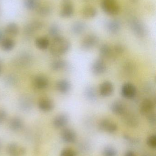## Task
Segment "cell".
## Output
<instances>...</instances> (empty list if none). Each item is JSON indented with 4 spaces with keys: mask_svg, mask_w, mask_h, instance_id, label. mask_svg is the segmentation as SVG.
I'll return each instance as SVG.
<instances>
[{
    "mask_svg": "<svg viewBox=\"0 0 156 156\" xmlns=\"http://www.w3.org/2000/svg\"><path fill=\"white\" fill-rule=\"evenodd\" d=\"M70 48L71 44L69 41L60 36L53 38L50 44V53L55 56H60L67 53Z\"/></svg>",
    "mask_w": 156,
    "mask_h": 156,
    "instance_id": "1",
    "label": "cell"
},
{
    "mask_svg": "<svg viewBox=\"0 0 156 156\" xmlns=\"http://www.w3.org/2000/svg\"><path fill=\"white\" fill-rule=\"evenodd\" d=\"M101 5L103 10L109 15H116L120 11V6L116 0H102Z\"/></svg>",
    "mask_w": 156,
    "mask_h": 156,
    "instance_id": "2",
    "label": "cell"
},
{
    "mask_svg": "<svg viewBox=\"0 0 156 156\" xmlns=\"http://www.w3.org/2000/svg\"><path fill=\"white\" fill-rule=\"evenodd\" d=\"M131 30L136 36L140 37H144L147 34L145 27L139 19L133 18L129 22Z\"/></svg>",
    "mask_w": 156,
    "mask_h": 156,
    "instance_id": "3",
    "label": "cell"
},
{
    "mask_svg": "<svg viewBox=\"0 0 156 156\" xmlns=\"http://www.w3.org/2000/svg\"><path fill=\"white\" fill-rule=\"evenodd\" d=\"M99 129L108 133H113L117 131L118 126L113 121L108 119H103L99 122Z\"/></svg>",
    "mask_w": 156,
    "mask_h": 156,
    "instance_id": "4",
    "label": "cell"
},
{
    "mask_svg": "<svg viewBox=\"0 0 156 156\" xmlns=\"http://www.w3.org/2000/svg\"><path fill=\"white\" fill-rule=\"evenodd\" d=\"M99 42V37L94 34L88 35L82 41L81 48L84 50H89L93 48Z\"/></svg>",
    "mask_w": 156,
    "mask_h": 156,
    "instance_id": "5",
    "label": "cell"
},
{
    "mask_svg": "<svg viewBox=\"0 0 156 156\" xmlns=\"http://www.w3.org/2000/svg\"><path fill=\"white\" fill-rule=\"evenodd\" d=\"M6 152L9 156H24L26 153V150L22 146L12 143L7 145Z\"/></svg>",
    "mask_w": 156,
    "mask_h": 156,
    "instance_id": "6",
    "label": "cell"
},
{
    "mask_svg": "<svg viewBox=\"0 0 156 156\" xmlns=\"http://www.w3.org/2000/svg\"><path fill=\"white\" fill-rule=\"evenodd\" d=\"M60 137L64 143L72 144L77 139V134L71 128H63L60 133Z\"/></svg>",
    "mask_w": 156,
    "mask_h": 156,
    "instance_id": "7",
    "label": "cell"
},
{
    "mask_svg": "<svg viewBox=\"0 0 156 156\" xmlns=\"http://www.w3.org/2000/svg\"><path fill=\"white\" fill-rule=\"evenodd\" d=\"M62 8L60 15L63 18H68L73 15L74 8L71 0H62Z\"/></svg>",
    "mask_w": 156,
    "mask_h": 156,
    "instance_id": "8",
    "label": "cell"
},
{
    "mask_svg": "<svg viewBox=\"0 0 156 156\" xmlns=\"http://www.w3.org/2000/svg\"><path fill=\"white\" fill-rule=\"evenodd\" d=\"M122 115L123 122L129 127H136L139 124V120L137 116L133 113L126 112Z\"/></svg>",
    "mask_w": 156,
    "mask_h": 156,
    "instance_id": "9",
    "label": "cell"
},
{
    "mask_svg": "<svg viewBox=\"0 0 156 156\" xmlns=\"http://www.w3.org/2000/svg\"><path fill=\"white\" fill-rule=\"evenodd\" d=\"M154 104L152 100L149 99H145L140 105V113L143 115L147 116L154 112Z\"/></svg>",
    "mask_w": 156,
    "mask_h": 156,
    "instance_id": "10",
    "label": "cell"
},
{
    "mask_svg": "<svg viewBox=\"0 0 156 156\" xmlns=\"http://www.w3.org/2000/svg\"><path fill=\"white\" fill-rule=\"evenodd\" d=\"M136 90L134 85L130 83H126L123 85L122 88V94L126 99H132L135 96Z\"/></svg>",
    "mask_w": 156,
    "mask_h": 156,
    "instance_id": "11",
    "label": "cell"
},
{
    "mask_svg": "<svg viewBox=\"0 0 156 156\" xmlns=\"http://www.w3.org/2000/svg\"><path fill=\"white\" fill-rule=\"evenodd\" d=\"M107 66L103 60L98 59L95 60L91 66V71L94 75L100 76L105 73Z\"/></svg>",
    "mask_w": 156,
    "mask_h": 156,
    "instance_id": "12",
    "label": "cell"
},
{
    "mask_svg": "<svg viewBox=\"0 0 156 156\" xmlns=\"http://www.w3.org/2000/svg\"><path fill=\"white\" fill-rule=\"evenodd\" d=\"M43 23L40 21H34L27 24L24 29V32L26 35L31 36L36 32L42 29Z\"/></svg>",
    "mask_w": 156,
    "mask_h": 156,
    "instance_id": "13",
    "label": "cell"
},
{
    "mask_svg": "<svg viewBox=\"0 0 156 156\" xmlns=\"http://www.w3.org/2000/svg\"><path fill=\"white\" fill-rule=\"evenodd\" d=\"M69 117L66 114H60L56 115L53 121V125L55 128L57 129L63 128L67 124Z\"/></svg>",
    "mask_w": 156,
    "mask_h": 156,
    "instance_id": "14",
    "label": "cell"
},
{
    "mask_svg": "<svg viewBox=\"0 0 156 156\" xmlns=\"http://www.w3.org/2000/svg\"><path fill=\"white\" fill-rule=\"evenodd\" d=\"M114 91V86L110 81H104L102 83L99 88L100 94L103 97L111 96Z\"/></svg>",
    "mask_w": 156,
    "mask_h": 156,
    "instance_id": "15",
    "label": "cell"
},
{
    "mask_svg": "<svg viewBox=\"0 0 156 156\" xmlns=\"http://www.w3.org/2000/svg\"><path fill=\"white\" fill-rule=\"evenodd\" d=\"M38 108L42 112H51L54 108V103L49 98H43L38 102Z\"/></svg>",
    "mask_w": 156,
    "mask_h": 156,
    "instance_id": "16",
    "label": "cell"
},
{
    "mask_svg": "<svg viewBox=\"0 0 156 156\" xmlns=\"http://www.w3.org/2000/svg\"><path fill=\"white\" fill-rule=\"evenodd\" d=\"M33 84L34 87L37 90H44L48 86L49 81L44 76H37L33 79Z\"/></svg>",
    "mask_w": 156,
    "mask_h": 156,
    "instance_id": "17",
    "label": "cell"
},
{
    "mask_svg": "<svg viewBox=\"0 0 156 156\" xmlns=\"http://www.w3.org/2000/svg\"><path fill=\"white\" fill-rule=\"evenodd\" d=\"M110 108L111 112L117 115H122L126 111V107L123 103L119 101H114L111 104Z\"/></svg>",
    "mask_w": 156,
    "mask_h": 156,
    "instance_id": "18",
    "label": "cell"
},
{
    "mask_svg": "<svg viewBox=\"0 0 156 156\" xmlns=\"http://www.w3.org/2000/svg\"><path fill=\"white\" fill-rule=\"evenodd\" d=\"M32 61V58L29 54L23 53L19 55L15 60L16 65L20 67H24L29 65Z\"/></svg>",
    "mask_w": 156,
    "mask_h": 156,
    "instance_id": "19",
    "label": "cell"
},
{
    "mask_svg": "<svg viewBox=\"0 0 156 156\" xmlns=\"http://www.w3.org/2000/svg\"><path fill=\"white\" fill-rule=\"evenodd\" d=\"M106 27L109 33L116 34L120 31L121 28V23L117 19H112L107 22Z\"/></svg>",
    "mask_w": 156,
    "mask_h": 156,
    "instance_id": "20",
    "label": "cell"
},
{
    "mask_svg": "<svg viewBox=\"0 0 156 156\" xmlns=\"http://www.w3.org/2000/svg\"><path fill=\"white\" fill-rule=\"evenodd\" d=\"M8 126L10 130L14 132H17L23 128L24 123L19 117H14L10 119Z\"/></svg>",
    "mask_w": 156,
    "mask_h": 156,
    "instance_id": "21",
    "label": "cell"
},
{
    "mask_svg": "<svg viewBox=\"0 0 156 156\" xmlns=\"http://www.w3.org/2000/svg\"><path fill=\"white\" fill-rule=\"evenodd\" d=\"M56 88L59 92L66 94L69 91L71 88L70 83L66 80H61L57 82Z\"/></svg>",
    "mask_w": 156,
    "mask_h": 156,
    "instance_id": "22",
    "label": "cell"
},
{
    "mask_svg": "<svg viewBox=\"0 0 156 156\" xmlns=\"http://www.w3.org/2000/svg\"><path fill=\"white\" fill-rule=\"evenodd\" d=\"M86 28V24L82 21H77L72 24L71 31L75 35H80L84 32Z\"/></svg>",
    "mask_w": 156,
    "mask_h": 156,
    "instance_id": "23",
    "label": "cell"
},
{
    "mask_svg": "<svg viewBox=\"0 0 156 156\" xmlns=\"http://www.w3.org/2000/svg\"><path fill=\"white\" fill-rule=\"evenodd\" d=\"M68 63L62 59H57L52 62L51 64V69L54 71L64 70L67 69Z\"/></svg>",
    "mask_w": 156,
    "mask_h": 156,
    "instance_id": "24",
    "label": "cell"
},
{
    "mask_svg": "<svg viewBox=\"0 0 156 156\" xmlns=\"http://www.w3.org/2000/svg\"><path fill=\"white\" fill-rule=\"evenodd\" d=\"M20 108L24 111H28L31 110L33 106L32 100L28 96H24L19 101Z\"/></svg>",
    "mask_w": 156,
    "mask_h": 156,
    "instance_id": "25",
    "label": "cell"
},
{
    "mask_svg": "<svg viewBox=\"0 0 156 156\" xmlns=\"http://www.w3.org/2000/svg\"><path fill=\"white\" fill-rule=\"evenodd\" d=\"M5 32L6 34L9 36H16L19 32V28L17 25L15 23H10L5 27Z\"/></svg>",
    "mask_w": 156,
    "mask_h": 156,
    "instance_id": "26",
    "label": "cell"
},
{
    "mask_svg": "<svg viewBox=\"0 0 156 156\" xmlns=\"http://www.w3.org/2000/svg\"><path fill=\"white\" fill-rule=\"evenodd\" d=\"M82 15L86 19H91L96 16L97 14V10L92 6H88L84 7L82 11Z\"/></svg>",
    "mask_w": 156,
    "mask_h": 156,
    "instance_id": "27",
    "label": "cell"
},
{
    "mask_svg": "<svg viewBox=\"0 0 156 156\" xmlns=\"http://www.w3.org/2000/svg\"><path fill=\"white\" fill-rule=\"evenodd\" d=\"M85 97L89 101L94 102L97 100V95L96 90L92 86L87 87L84 92Z\"/></svg>",
    "mask_w": 156,
    "mask_h": 156,
    "instance_id": "28",
    "label": "cell"
},
{
    "mask_svg": "<svg viewBox=\"0 0 156 156\" xmlns=\"http://www.w3.org/2000/svg\"><path fill=\"white\" fill-rule=\"evenodd\" d=\"M1 45L3 50L5 51H9L14 48L15 43L12 38H5L2 40Z\"/></svg>",
    "mask_w": 156,
    "mask_h": 156,
    "instance_id": "29",
    "label": "cell"
},
{
    "mask_svg": "<svg viewBox=\"0 0 156 156\" xmlns=\"http://www.w3.org/2000/svg\"><path fill=\"white\" fill-rule=\"evenodd\" d=\"M37 47L40 50H45L48 48L49 43V39L45 37H40L37 38L35 41Z\"/></svg>",
    "mask_w": 156,
    "mask_h": 156,
    "instance_id": "30",
    "label": "cell"
},
{
    "mask_svg": "<svg viewBox=\"0 0 156 156\" xmlns=\"http://www.w3.org/2000/svg\"><path fill=\"white\" fill-rule=\"evenodd\" d=\"M38 13L42 16H47L51 13L52 9L49 5L46 4H41L36 9Z\"/></svg>",
    "mask_w": 156,
    "mask_h": 156,
    "instance_id": "31",
    "label": "cell"
},
{
    "mask_svg": "<svg viewBox=\"0 0 156 156\" xmlns=\"http://www.w3.org/2000/svg\"><path fill=\"white\" fill-rule=\"evenodd\" d=\"M112 50L110 46L106 44L102 45L100 48V55L103 58H109L112 55Z\"/></svg>",
    "mask_w": 156,
    "mask_h": 156,
    "instance_id": "32",
    "label": "cell"
},
{
    "mask_svg": "<svg viewBox=\"0 0 156 156\" xmlns=\"http://www.w3.org/2000/svg\"><path fill=\"white\" fill-rule=\"evenodd\" d=\"M25 7L29 10H36L39 5L38 0H24Z\"/></svg>",
    "mask_w": 156,
    "mask_h": 156,
    "instance_id": "33",
    "label": "cell"
},
{
    "mask_svg": "<svg viewBox=\"0 0 156 156\" xmlns=\"http://www.w3.org/2000/svg\"><path fill=\"white\" fill-rule=\"evenodd\" d=\"M49 35L53 38L60 36V28L56 24L51 25L49 29Z\"/></svg>",
    "mask_w": 156,
    "mask_h": 156,
    "instance_id": "34",
    "label": "cell"
},
{
    "mask_svg": "<svg viewBox=\"0 0 156 156\" xmlns=\"http://www.w3.org/2000/svg\"><path fill=\"white\" fill-rule=\"evenodd\" d=\"M103 156H117V151L113 147L109 146L104 147L103 151Z\"/></svg>",
    "mask_w": 156,
    "mask_h": 156,
    "instance_id": "35",
    "label": "cell"
},
{
    "mask_svg": "<svg viewBox=\"0 0 156 156\" xmlns=\"http://www.w3.org/2000/svg\"><path fill=\"white\" fill-rule=\"evenodd\" d=\"M147 144L148 147L152 149L156 148V136L155 135H152L147 137Z\"/></svg>",
    "mask_w": 156,
    "mask_h": 156,
    "instance_id": "36",
    "label": "cell"
},
{
    "mask_svg": "<svg viewBox=\"0 0 156 156\" xmlns=\"http://www.w3.org/2000/svg\"><path fill=\"white\" fill-rule=\"evenodd\" d=\"M60 156H77V153L72 148H66L61 151Z\"/></svg>",
    "mask_w": 156,
    "mask_h": 156,
    "instance_id": "37",
    "label": "cell"
},
{
    "mask_svg": "<svg viewBox=\"0 0 156 156\" xmlns=\"http://www.w3.org/2000/svg\"><path fill=\"white\" fill-rule=\"evenodd\" d=\"M124 69L125 72L129 74H132L135 70L134 65L130 62H127L124 66Z\"/></svg>",
    "mask_w": 156,
    "mask_h": 156,
    "instance_id": "38",
    "label": "cell"
},
{
    "mask_svg": "<svg viewBox=\"0 0 156 156\" xmlns=\"http://www.w3.org/2000/svg\"><path fill=\"white\" fill-rule=\"evenodd\" d=\"M148 122L151 125H155L156 122V115L154 112L150 113L147 116Z\"/></svg>",
    "mask_w": 156,
    "mask_h": 156,
    "instance_id": "39",
    "label": "cell"
},
{
    "mask_svg": "<svg viewBox=\"0 0 156 156\" xmlns=\"http://www.w3.org/2000/svg\"><path fill=\"white\" fill-rule=\"evenodd\" d=\"M114 50L116 54L120 55L124 52L125 48L122 45L116 44L114 47Z\"/></svg>",
    "mask_w": 156,
    "mask_h": 156,
    "instance_id": "40",
    "label": "cell"
},
{
    "mask_svg": "<svg viewBox=\"0 0 156 156\" xmlns=\"http://www.w3.org/2000/svg\"><path fill=\"white\" fill-rule=\"evenodd\" d=\"M7 118V113L2 109H0V124L3 123Z\"/></svg>",
    "mask_w": 156,
    "mask_h": 156,
    "instance_id": "41",
    "label": "cell"
},
{
    "mask_svg": "<svg viewBox=\"0 0 156 156\" xmlns=\"http://www.w3.org/2000/svg\"><path fill=\"white\" fill-rule=\"evenodd\" d=\"M124 156H136V155L134 152L131 150H129L125 152Z\"/></svg>",
    "mask_w": 156,
    "mask_h": 156,
    "instance_id": "42",
    "label": "cell"
},
{
    "mask_svg": "<svg viewBox=\"0 0 156 156\" xmlns=\"http://www.w3.org/2000/svg\"><path fill=\"white\" fill-rule=\"evenodd\" d=\"M3 34L2 33V31L0 30V44H1V42H2V40L3 39Z\"/></svg>",
    "mask_w": 156,
    "mask_h": 156,
    "instance_id": "43",
    "label": "cell"
},
{
    "mask_svg": "<svg viewBox=\"0 0 156 156\" xmlns=\"http://www.w3.org/2000/svg\"><path fill=\"white\" fill-rule=\"evenodd\" d=\"M131 2H136L138 1V0H131Z\"/></svg>",
    "mask_w": 156,
    "mask_h": 156,
    "instance_id": "44",
    "label": "cell"
},
{
    "mask_svg": "<svg viewBox=\"0 0 156 156\" xmlns=\"http://www.w3.org/2000/svg\"><path fill=\"white\" fill-rule=\"evenodd\" d=\"M2 66H1V64H0V74H1V72H2Z\"/></svg>",
    "mask_w": 156,
    "mask_h": 156,
    "instance_id": "45",
    "label": "cell"
},
{
    "mask_svg": "<svg viewBox=\"0 0 156 156\" xmlns=\"http://www.w3.org/2000/svg\"><path fill=\"white\" fill-rule=\"evenodd\" d=\"M1 143H0V149H1Z\"/></svg>",
    "mask_w": 156,
    "mask_h": 156,
    "instance_id": "46",
    "label": "cell"
}]
</instances>
